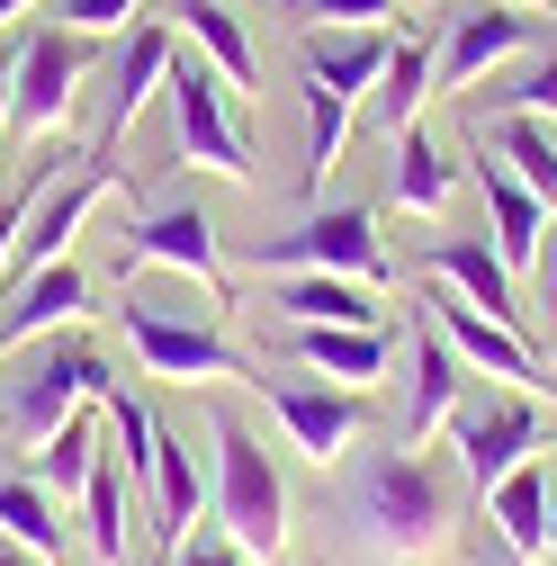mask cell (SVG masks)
<instances>
[{
    "label": "cell",
    "instance_id": "obj_37",
    "mask_svg": "<svg viewBox=\"0 0 557 566\" xmlns=\"http://www.w3.org/2000/svg\"><path fill=\"white\" fill-rule=\"evenodd\" d=\"M0 566H36V548H19L10 531H0Z\"/></svg>",
    "mask_w": 557,
    "mask_h": 566
},
{
    "label": "cell",
    "instance_id": "obj_17",
    "mask_svg": "<svg viewBox=\"0 0 557 566\" xmlns=\"http://www.w3.org/2000/svg\"><path fill=\"white\" fill-rule=\"evenodd\" d=\"M476 189H485V243H495L513 270H530L539 234H548V198H530L504 154H476Z\"/></svg>",
    "mask_w": 557,
    "mask_h": 566
},
{
    "label": "cell",
    "instance_id": "obj_1",
    "mask_svg": "<svg viewBox=\"0 0 557 566\" xmlns=\"http://www.w3.org/2000/svg\"><path fill=\"white\" fill-rule=\"evenodd\" d=\"M341 504H351L360 539L387 557H432L459 522V485L423 459V450H351L341 476Z\"/></svg>",
    "mask_w": 557,
    "mask_h": 566
},
{
    "label": "cell",
    "instance_id": "obj_21",
    "mask_svg": "<svg viewBox=\"0 0 557 566\" xmlns=\"http://www.w3.org/2000/svg\"><path fill=\"white\" fill-rule=\"evenodd\" d=\"M548 494H557V485H548L539 459H522L504 485H485V522H495V548L548 566Z\"/></svg>",
    "mask_w": 557,
    "mask_h": 566
},
{
    "label": "cell",
    "instance_id": "obj_9",
    "mask_svg": "<svg viewBox=\"0 0 557 566\" xmlns=\"http://www.w3.org/2000/svg\"><path fill=\"white\" fill-rule=\"evenodd\" d=\"M82 45L91 36H73V28H36L19 45V82H10V135L19 145H54L63 135V117L82 99Z\"/></svg>",
    "mask_w": 557,
    "mask_h": 566
},
{
    "label": "cell",
    "instance_id": "obj_18",
    "mask_svg": "<svg viewBox=\"0 0 557 566\" xmlns=\"http://www.w3.org/2000/svg\"><path fill=\"white\" fill-rule=\"evenodd\" d=\"M288 350L333 387H378L387 378V324H288Z\"/></svg>",
    "mask_w": 557,
    "mask_h": 566
},
{
    "label": "cell",
    "instance_id": "obj_26",
    "mask_svg": "<svg viewBox=\"0 0 557 566\" xmlns=\"http://www.w3.org/2000/svg\"><path fill=\"white\" fill-rule=\"evenodd\" d=\"M99 459H108V450H99V422H91V413H73L54 441H36V450H28V476L54 494V504H82V485H91V468H99Z\"/></svg>",
    "mask_w": 557,
    "mask_h": 566
},
{
    "label": "cell",
    "instance_id": "obj_30",
    "mask_svg": "<svg viewBox=\"0 0 557 566\" xmlns=\"http://www.w3.org/2000/svg\"><path fill=\"white\" fill-rule=\"evenodd\" d=\"M108 459L126 468V485H135V504H145V494H154V413L135 405L126 387L108 396Z\"/></svg>",
    "mask_w": 557,
    "mask_h": 566
},
{
    "label": "cell",
    "instance_id": "obj_6",
    "mask_svg": "<svg viewBox=\"0 0 557 566\" xmlns=\"http://www.w3.org/2000/svg\"><path fill=\"white\" fill-rule=\"evenodd\" d=\"M261 396L278 413V432L297 441V459L315 468H341L369 432V387H333V378H270L261 369Z\"/></svg>",
    "mask_w": 557,
    "mask_h": 566
},
{
    "label": "cell",
    "instance_id": "obj_38",
    "mask_svg": "<svg viewBox=\"0 0 557 566\" xmlns=\"http://www.w3.org/2000/svg\"><path fill=\"white\" fill-rule=\"evenodd\" d=\"M36 10V0H0V28H10V19H28Z\"/></svg>",
    "mask_w": 557,
    "mask_h": 566
},
{
    "label": "cell",
    "instance_id": "obj_4",
    "mask_svg": "<svg viewBox=\"0 0 557 566\" xmlns=\"http://www.w3.org/2000/svg\"><path fill=\"white\" fill-rule=\"evenodd\" d=\"M117 324H126V350H135V369H145V378H171V387L243 378V387H261V369L217 333V315H180V306H162V297H145V289H126Z\"/></svg>",
    "mask_w": 557,
    "mask_h": 566
},
{
    "label": "cell",
    "instance_id": "obj_10",
    "mask_svg": "<svg viewBox=\"0 0 557 566\" xmlns=\"http://www.w3.org/2000/svg\"><path fill=\"white\" fill-rule=\"evenodd\" d=\"M423 315L441 324V342L459 350L467 369L504 378V387H522V396H557V378H539V342H530V333H513V324H495L485 306H467L459 289H441V279H432V306H423Z\"/></svg>",
    "mask_w": 557,
    "mask_h": 566
},
{
    "label": "cell",
    "instance_id": "obj_31",
    "mask_svg": "<svg viewBox=\"0 0 557 566\" xmlns=\"http://www.w3.org/2000/svg\"><path fill=\"white\" fill-rule=\"evenodd\" d=\"M341 135H351V99L306 82V189H324V180H333V163H341Z\"/></svg>",
    "mask_w": 557,
    "mask_h": 566
},
{
    "label": "cell",
    "instance_id": "obj_28",
    "mask_svg": "<svg viewBox=\"0 0 557 566\" xmlns=\"http://www.w3.org/2000/svg\"><path fill=\"white\" fill-rule=\"evenodd\" d=\"M0 531H10L19 548H36V557H63V504L19 468V476H0Z\"/></svg>",
    "mask_w": 557,
    "mask_h": 566
},
{
    "label": "cell",
    "instance_id": "obj_3",
    "mask_svg": "<svg viewBox=\"0 0 557 566\" xmlns=\"http://www.w3.org/2000/svg\"><path fill=\"white\" fill-rule=\"evenodd\" d=\"M207 432H217V450H207V522L234 531L243 557H278L288 548V476H278L270 441L234 405H207Z\"/></svg>",
    "mask_w": 557,
    "mask_h": 566
},
{
    "label": "cell",
    "instance_id": "obj_27",
    "mask_svg": "<svg viewBox=\"0 0 557 566\" xmlns=\"http://www.w3.org/2000/svg\"><path fill=\"white\" fill-rule=\"evenodd\" d=\"M126 468L117 459H99L91 468V485H82V539H91V566H126L135 557V531H126Z\"/></svg>",
    "mask_w": 557,
    "mask_h": 566
},
{
    "label": "cell",
    "instance_id": "obj_15",
    "mask_svg": "<svg viewBox=\"0 0 557 566\" xmlns=\"http://www.w3.org/2000/svg\"><path fill=\"white\" fill-rule=\"evenodd\" d=\"M117 270H180V279H198V289L217 297V226H207L198 207H154V217L126 234Z\"/></svg>",
    "mask_w": 557,
    "mask_h": 566
},
{
    "label": "cell",
    "instance_id": "obj_41",
    "mask_svg": "<svg viewBox=\"0 0 557 566\" xmlns=\"http://www.w3.org/2000/svg\"><path fill=\"white\" fill-rule=\"evenodd\" d=\"M513 10H557V0H513Z\"/></svg>",
    "mask_w": 557,
    "mask_h": 566
},
{
    "label": "cell",
    "instance_id": "obj_16",
    "mask_svg": "<svg viewBox=\"0 0 557 566\" xmlns=\"http://www.w3.org/2000/svg\"><path fill=\"white\" fill-rule=\"evenodd\" d=\"M459 350L441 342V324L423 315V324H413V378H404V413H396V441L404 450H423L432 432H441V422L459 413Z\"/></svg>",
    "mask_w": 557,
    "mask_h": 566
},
{
    "label": "cell",
    "instance_id": "obj_12",
    "mask_svg": "<svg viewBox=\"0 0 557 566\" xmlns=\"http://www.w3.org/2000/svg\"><path fill=\"white\" fill-rule=\"evenodd\" d=\"M423 279H441V289H459L467 306H485L495 324H513V333H530V306H522V289H513V261L485 243V234H441L432 252H423Z\"/></svg>",
    "mask_w": 557,
    "mask_h": 566
},
{
    "label": "cell",
    "instance_id": "obj_34",
    "mask_svg": "<svg viewBox=\"0 0 557 566\" xmlns=\"http://www.w3.org/2000/svg\"><path fill=\"white\" fill-rule=\"evenodd\" d=\"M162 566H243V548H234V531H217V522H198L180 548H162Z\"/></svg>",
    "mask_w": 557,
    "mask_h": 566
},
{
    "label": "cell",
    "instance_id": "obj_36",
    "mask_svg": "<svg viewBox=\"0 0 557 566\" xmlns=\"http://www.w3.org/2000/svg\"><path fill=\"white\" fill-rule=\"evenodd\" d=\"M10 82H19V54L0 45V126H10Z\"/></svg>",
    "mask_w": 557,
    "mask_h": 566
},
{
    "label": "cell",
    "instance_id": "obj_7",
    "mask_svg": "<svg viewBox=\"0 0 557 566\" xmlns=\"http://www.w3.org/2000/svg\"><path fill=\"white\" fill-rule=\"evenodd\" d=\"M252 261H261V270H341V279L387 289V243H378V217H369V207H315L297 234H261Z\"/></svg>",
    "mask_w": 557,
    "mask_h": 566
},
{
    "label": "cell",
    "instance_id": "obj_35",
    "mask_svg": "<svg viewBox=\"0 0 557 566\" xmlns=\"http://www.w3.org/2000/svg\"><path fill=\"white\" fill-rule=\"evenodd\" d=\"M530 279H539V315L557 324V217H548V234H539V261H530Z\"/></svg>",
    "mask_w": 557,
    "mask_h": 566
},
{
    "label": "cell",
    "instance_id": "obj_33",
    "mask_svg": "<svg viewBox=\"0 0 557 566\" xmlns=\"http://www.w3.org/2000/svg\"><path fill=\"white\" fill-rule=\"evenodd\" d=\"M135 19H145V0H54V28L73 36H126Z\"/></svg>",
    "mask_w": 557,
    "mask_h": 566
},
{
    "label": "cell",
    "instance_id": "obj_32",
    "mask_svg": "<svg viewBox=\"0 0 557 566\" xmlns=\"http://www.w3.org/2000/svg\"><path fill=\"white\" fill-rule=\"evenodd\" d=\"M485 117H548L557 126V45L530 63V73H513V82L485 91Z\"/></svg>",
    "mask_w": 557,
    "mask_h": 566
},
{
    "label": "cell",
    "instance_id": "obj_20",
    "mask_svg": "<svg viewBox=\"0 0 557 566\" xmlns=\"http://www.w3.org/2000/svg\"><path fill=\"white\" fill-rule=\"evenodd\" d=\"M387 54H396L387 28H306V82L341 91V99H369L378 73H387Z\"/></svg>",
    "mask_w": 557,
    "mask_h": 566
},
{
    "label": "cell",
    "instance_id": "obj_23",
    "mask_svg": "<svg viewBox=\"0 0 557 566\" xmlns=\"http://www.w3.org/2000/svg\"><path fill=\"white\" fill-rule=\"evenodd\" d=\"M387 189H396V207H413V217H441L459 171H450V154L423 126H404V135H387Z\"/></svg>",
    "mask_w": 557,
    "mask_h": 566
},
{
    "label": "cell",
    "instance_id": "obj_14",
    "mask_svg": "<svg viewBox=\"0 0 557 566\" xmlns=\"http://www.w3.org/2000/svg\"><path fill=\"white\" fill-rule=\"evenodd\" d=\"M278 324H387L369 279H341V270H270V297Z\"/></svg>",
    "mask_w": 557,
    "mask_h": 566
},
{
    "label": "cell",
    "instance_id": "obj_8",
    "mask_svg": "<svg viewBox=\"0 0 557 566\" xmlns=\"http://www.w3.org/2000/svg\"><path fill=\"white\" fill-rule=\"evenodd\" d=\"M530 36H539V19H522L513 0H450V19H441V36H432V91L495 82Z\"/></svg>",
    "mask_w": 557,
    "mask_h": 566
},
{
    "label": "cell",
    "instance_id": "obj_2",
    "mask_svg": "<svg viewBox=\"0 0 557 566\" xmlns=\"http://www.w3.org/2000/svg\"><path fill=\"white\" fill-rule=\"evenodd\" d=\"M108 396H117V378H108V360H99L91 342L36 333V342H10V350H0V441L19 450V468H28V450L54 441L82 405H108Z\"/></svg>",
    "mask_w": 557,
    "mask_h": 566
},
{
    "label": "cell",
    "instance_id": "obj_24",
    "mask_svg": "<svg viewBox=\"0 0 557 566\" xmlns=\"http://www.w3.org/2000/svg\"><path fill=\"white\" fill-rule=\"evenodd\" d=\"M180 28H189V45L217 63V73L234 82V91H261V54H252V36H243V19L225 10V0H180L171 10Z\"/></svg>",
    "mask_w": 557,
    "mask_h": 566
},
{
    "label": "cell",
    "instance_id": "obj_5",
    "mask_svg": "<svg viewBox=\"0 0 557 566\" xmlns=\"http://www.w3.org/2000/svg\"><path fill=\"white\" fill-rule=\"evenodd\" d=\"M162 108H171V135L198 171L217 180H252V135H243V91L217 73L207 54H171V82H162Z\"/></svg>",
    "mask_w": 557,
    "mask_h": 566
},
{
    "label": "cell",
    "instance_id": "obj_19",
    "mask_svg": "<svg viewBox=\"0 0 557 566\" xmlns=\"http://www.w3.org/2000/svg\"><path fill=\"white\" fill-rule=\"evenodd\" d=\"M145 522H154V548H180L198 522H207V476H198V450L180 432H154V494H145Z\"/></svg>",
    "mask_w": 557,
    "mask_h": 566
},
{
    "label": "cell",
    "instance_id": "obj_11",
    "mask_svg": "<svg viewBox=\"0 0 557 566\" xmlns=\"http://www.w3.org/2000/svg\"><path fill=\"white\" fill-rule=\"evenodd\" d=\"M450 441H459V485H504L539 441H548V422L530 396H485V405H459L450 413Z\"/></svg>",
    "mask_w": 557,
    "mask_h": 566
},
{
    "label": "cell",
    "instance_id": "obj_25",
    "mask_svg": "<svg viewBox=\"0 0 557 566\" xmlns=\"http://www.w3.org/2000/svg\"><path fill=\"white\" fill-rule=\"evenodd\" d=\"M423 99H432V36H396L387 73H378V91H369V126H378V135H404Z\"/></svg>",
    "mask_w": 557,
    "mask_h": 566
},
{
    "label": "cell",
    "instance_id": "obj_22",
    "mask_svg": "<svg viewBox=\"0 0 557 566\" xmlns=\"http://www.w3.org/2000/svg\"><path fill=\"white\" fill-rule=\"evenodd\" d=\"M171 28L162 19H135L126 28V45H117V73H108V135H126L135 126V108L145 99H162V82H171Z\"/></svg>",
    "mask_w": 557,
    "mask_h": 566
},
{
    "label": "cell",
    "instance_id": "obj_39",
    "mask_svg": "<svg viewBox=\"0 0 557 566\" xmlns=\"http://www.w3.org/2000/svg\"><path fill=\"white\" fill-rule=\"evenodd\" d=\"M548 566H557V494H548Z\"/></svg>",
    "mask_w": 557,
    "mask_h": 566
},
{
    "label": "cell",
    "instance_id": "obj_13",
    "mask_svg": "<svg viewBox=\"0 0 557 566\" xmlns=\"http://www.w3.org/2000/svg\"><path fill=\"white\" fill-rule=\"evenodd\" d=\"M91 315V279L82 261H45V270H19L10 289H0V350L10 342H36L54 324H82Z\"/></svg>",
    "mask_w": 557,
    "mask_h": 566
},
{
    "label": "cell",
    "instance_id": "obj_29",
    "mask_svg": "<svg viewBox=\"0 0 557 566\" xmlns=\"http://www.w3.org/2000/svg\"><path fill=\"white\" fill-rule=\"evenodd\" d=\"M495 154L522 171L530 198L557 207V126H548V117H495Z\"/></svg>",
    "mask_w": 557,
    "mask_h": 566
},
{
    "label": "cell",
    "instance_id": "obj_40",
    "mask_svg": "<svg viewBox=\"0 0 557 566\" xmlns=\"http://www.w3.org/2000/svg\"><path fill=\"white\" fill-rule=\"evenodd\" d=\"M485 566H530V557H513V548H504V557H485Z\"/></svg>",
    "mask_w": 557,
    "mask_h": 566
}]
</instances>
